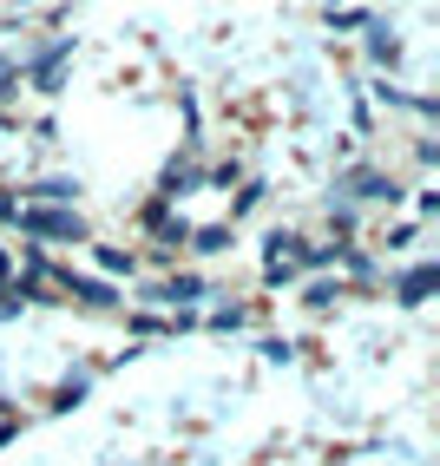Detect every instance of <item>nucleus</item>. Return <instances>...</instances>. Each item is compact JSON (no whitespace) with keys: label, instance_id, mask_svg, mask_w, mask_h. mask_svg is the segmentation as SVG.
Here are the masks:
<instances>
[{"label":"nucleus","instance_id":"20e7f679","mask_svg":"<svg viewBox=\"0 0 440 466\" xmlns=\"http://www.w3.org/2000/svg\"><path fill=\"white\" fill-rule=\"evenodd\" d=\"M99 269L118 276V269H132V257H125V250H99Z\"/></svg>","mask_w":440,"mask_h":466},{"label":"nucleus","instance_id":"f257e3e1","mask_svg":"<svg viewBox=\"0 0 440 466\" xmlns=\"http://www.w3.org/2000/svg\"><path fill=\"white\" fill-rule=\"evenodd\" d=\"M20 230L26 237H53V243H79L86 237L79 210H20Z\"/></svg>","mask_w":440,"mask_h":466},{"label":"nucleus","instance_id":"7ed1b4c3","mask_svg":"<svg viewBox=\"0 0 440 466\" xmlns=\"http://www.w3.org/2000/svg\"><path fill=\"white\" fill-rule=\"evenodd\" d=\"M434 289V269H414V276H407V283H401V302H421Z\"/></svg>","mask_w":440,"mask_h":466},{"label":"nucleus","instance_id":"39448f33","mask_svg":"<svg viewBox=\"0 0 440 466\" xmlns=\"http://www.w3.org/2000/svg\"><path fill=\"white\" fill-rule=\"evenodd\" d=\"M368 53H374V59H388V66H394V53H401V46H394V34H374V46H368Z\"/></svg>","mask_w":440,"mask_h":466},{"label":"nucleus","instance_id":"f03ea898","mask_svg":"<svg viewBox=\"0 0 440 466\" xmlns=\"http://www.w3.org/2000/svg\"><path fill=\"white\" fill-rule=\"evenodd\" d=\"M302 269V243L296 237H270V283H282V276Z\"/></svg>","mask_w":440,"mask_h":466}]
</instances>
